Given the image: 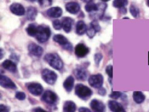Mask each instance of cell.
<instances>
[{
	"label": "cell",
	"instance_id": "obj_37",
	"mask_svg": "<svg viewBox=\"0 0 149 112\" xmlns=\"http://www.w3.org/2000/svg\"><path fill=\"white\" fill-rule=\"evenodd\" d=\"M106 72L109 75V77L112 78L113 77V67L112 65H109L106 69Z\"/></svg>",
	"mask_w": 149,
	"mask_h": 112
},
{
	"label": "cell",
	"instance_id": "obj_16",
	"mask_svg": "<svg viewBox=\"0 0 149 112\" xmlns=\"http://www.w3.org/2000/svg\"><path fill=\"white\" fill-rule=\"evenodd\" d=\"M63 14V10L61 7H53L47 10V14L50 18H60Z\"/></svg>",
	"mask_w": 149,
	"mask_h": 112
},
{
	"label": "cell",
	"instance_id": "obj_7",
	"mask_svg": "<svg viewBox=\"0 0 149 112\" xmlns=\"http://www.w3.org/2000/svg\"><path fill=\"white\" fill-rule=\"evenodd\" d=\"M42 100L49 104H54L58 100V96L53 91L47 90L42 95Z\"/></svg>",
	"mask_w": 149,
	"mask_h": 112
},
{
	"label": "cell",
	"instance_id": "obj_28",
	"mask_svg": "<svg viewBox=\"0 0 149 112\" xmlns=\"http://www.w3.org/2000/svg\"><path fill=\"white\" fill-rule=\"evenodd\" d=\"M127 4L128 0H114L113 2V6L118 8L125 7Z\"/></svg>",
	"mask_w": 149,
	"mask_h": 112
},
{
	"label": "cell",
	"instance_id": "obj_11",
	"mask_svg": "<svg viewBox=\"0 0 149 112\" xmlns=\"http://www.w3.org/2000/svg\"><path fill=\"white\" fill-rule=\"evenodd\" d=\"M28 50L30 53L35 57H40L43 53V49L40 46L32 43L28 46Z\"/></svg>",
	"mask_w": 149,
	"mask_h": 112
},
{
	"label": "cell",
	"instance_id": "obj_27",
	"mask_svg": "<svg viewBox=\"0 0 149 112\" xmlns=\"http://www.w3.org/2000/svg\"><path fill=\"white\" fill-rule=\"evenodd\" d=\"M84 8L88 13H95L98 10V4H95L93 2L88 3L85 6Z\"/></svg>",
	"mask_w": 149,
	"mask_h": 112
},
{
	"label": "cell",
	"instance_id": "obj_32",
	"mask_svg": "<svg viewBox=\"0 0 149 112\" xmlns=\"http://www.w3.org/2000/svg\"><path fill=\"white\" fill-rule=\"evenodd\" d=\"M90 25L95 29V31L97 33L99 32L101 30V27L97 20H93L92 21Z\"/></svg>",
	"mask_w": 149,
	"mask_h": 112
},
{
	"label": "cell",
	"instance_id": "obj_2",
	"mask_svg": "<svg viewBox=\"0 0 149 112\" xmlns=\"http://www.w3.org/2000/svg\"><path fill=\"white\" fill-rule=\"evenodd\" d=\"M51 35L50 29L47 25H39L36 36H35L37 41L43 43L47 42Z\"/></svg>",
	"mask_w": 149,
	"mask_h": 112
},
{
	"label": "cell",
	"instance_id": "obj_35",
	"mask_svg": "<svg viewBox=\"0 0 149 112\" xmlns=\"http://www.w3.org/2000/svg\"><path fill=\"white\" fill-rule=\"evenodd\" d=\"M15 97L16 99H17L20 100H24L26 98V95L24 92L18 91L16 93Z\"/></svg>",
	"mask_w": 149,
	"mask_h": 112
},
{
	"label": "cell",
	"instance_id": "obj_48",
	"mask_svg": "<svg viewBox=\"0 0 149 112\" xmlns=\"http://www.w3.org/2000/svg\"><path fill=\"white\" fill-rule=\"evenodd\" d=\"M123 19H129V18H124Z\"/></svg>",
	"mask_w": 149,
	"mask_h": 112
},
{
	"label": "cell",
	"instance_id": "obj_20",
	"mask_svg": "<svg viewBox=\"0 0 149 112\" xmlns=\"http://www.w3.org/2000/svg\"><path fill=\"white\" fill-rule=\"evenodd\" d=\"M87 27L86 23L82 20L78 21L76 24V33L79 35H83L87 32Z\"/></svg>",
	"mask_w": 149,
	"mask_h": 112
},
{
	"label": "cell",
	"instance_id": "obj_14",
	"mask_svg": "<svg viewBox=\"0 0 149 112\" xmlns=\"http://www.w3.org/2000/svg\"><path fill=\"white\" fill-rule=\"evenodd\" d=\"M62 27L63 29L66 33H69L72 29L74 23V20L73 19L69 17H64L62 19Z\"/></svg>",
	"mask_w": 149,
	"mask_h": 112
},
{
	"label": "cell",
	"instance_id": "obj_40",
	"mask_svg": "<svg viewBox=\"0 0 149 112\" xmlns=\"http://www.w3.org/2000/svg\"><path fill=\"white\" fill-rule=\"evenodd\" d=\"M79 112H92L89 109L85 107H81L79 109Z\"/></svg>",
	"mask_w": 149,
	"mask_h": 112
},
{
	"label": "cell",
	"instance_id": "obj_36",
	"mask_svg": "<svg viewBox=\"0 0 149 112\" xmlns=\"http://www.w3.org/2000/svg\"><path fill=\"white\" fill-rule=\"evenodd\" d=\"M103 58V56L102 54L101 53H96L95 55V64L98 66L100 62L101 61L102 59Z\"/></svg>",
	"mask_w": 149,
	"mask_h": 112
},
{
	"label": "cell",
	"instance_id": "obj_31",
	"mask_svg": "<svg viewBox=\"0 0 149 112\" xmlns=\"http://www.w3.org/2000/svg\"><path fill=\"white\" fill-rule=\"evenodd\" d=\"M96 33L97 32L95 31V29L92 28L90 25L88 27H87V30L86 33H87V35H88V36L89 38H93Z\"/></svg>",
	"mask_w": 149,
	"mask_h": 112
},
{
	"label": "cell",
	"instance_id": "obj_39",
	"mask_svg": "<svg viewBox=\"0 0 149 112\" xmlns=\"http://www.w3.org/2000/svg\"><path fill=\"white\" fill-rule=\"evenodd\" d=\"M98 94H99L100 95H101L104 96V95H105L106 94V89H105L104 88L101 87V88H99Z\"/></svg>",
	"mask_w": 149,
	"mask_h": 112
},
{
	"label": "cell",
	"instance_id": "obj_25",
	"mask_svg": "<svg viewBox=\"0 0 149 112\" xmlns=\"http://www.w3.org/2000/svg\"><path fill=\"white\" fill-rule=\"evenodd\" d=\"M134 100L136 103L141 104L143 103L145 99L144 94L141 91H135L133 94Z\"/></svg>",
	"mask_w": 149,
	"mask_h": 112
},
{
	"label": "cell",
	"instance_id": "obj_13",
	"mask_svg": "<svg viewBox=\"0 0 149 112\" xmlns=\"http://www.w3.org/2000/svg\"><path fill=\"white\" fill-rule=\"evenodd\" d=\"M91 107L94 112H104L106 107L104 104L102 102L97 100L93 99L91 102Z\"/></svg>",
	"mask_w": 149,
	"mask_h": 112
},
{
	"label": "cell",
	"instance_id": "obj_4",
	"mask_svg": "<svg viewBox=\"0 0 149 112\" xmlns=\"http://www.w3.org/2000/svg\"><path fill=\"white\" fill-rule=\"evenodd\" d=\"M43 80L49 85H54L57 80V75L54 71L47 69H44L41 72Z\"/></svg>",
	"mask_w": 149,
	"mask_h": 112
},
{
	"label": "cell",
	"instance_id": "obj_43",
	"mask_svg": "<svg viewBox=\"0 0 149 112\" xmlns=\"http://www.w3.org/2000/svg\"><path fill=\"white\" fill-rule=\"evenodd\" d=\"M81 1L84 2H86L87 4L88 3H91V2H92L93 1V0H81Z\"/></svg>",
	"mask_w": 149,
	"mask_h": 112
},
{
	"label": "cell",
	"instance_id": "obj_44",
	"mask_svg": "<svg viewBox=\"0 0 149 112\" xmlns=\"http://www.w3.org/2000/svg\"><path fill=\"white\" fill-rule=\"evenodd\" d=\"M1 59H2V57H3V50L2 49H1Z\"/></svg>",
	"mask_w": 149,
	"mask_h": 112
},
{
	"label": "cell",
	"instance_id": "obj_26",
	"mask_svg": "<svg viewBox=\"0 0 149 112\" xmlns=\"http://www.w3.org/2000/svg\"><path fill=\"white\" fill-rule=\"evenodd\" d=\"M38 26H37L35 24H29V26L26 29V31L27 34L31 36H35L37 33Z\"/></svg>",
	"mask_w": 149,
	"mask_h": 112
},
{
	"label": "cell",
	"instance_id": "obj_45",
	"mask_svg": "<svg viewBox=\"0 0 149 112\" xmlns=\"http://www.w3.org/2000/svg\"><path fill=\"white\" fill-rule=\"evenodd\" d=\"M146 2H147V5L149 7V0H146Z\"/></svg>",
	"mask_w": 149,
	"mask_h": 112
},
{
	"label": "cell",
	"instance_id": "obj_9",
	"mask_svg": "<svg viewBox=\"0 0 149 112\" xmlns=\"http://www.w3.org/2000/svg\"><path fill=\"white\" fill-rule=\"evenodd\" d=\"M89 52L88 47L83 43L78 44L75 48V54L78 58H83Z\"/></svg>",
	"mask_w": 149,
	"mask_h": 112
},
{
	"label": "cell",
	"instance_id": "obj_12",
	"mask_svg": "<svg viewBox=\"0 0 149 112\" xmlns=\"http://www.w3.org/2000/svg\"><path fill=\"white\" fill-rule=\"evenodd\" d=\"M10 10L13 14L17 16H22L25 14V9L24 7L19 3H14L10 6Z\"/></svg>",
	"mask_w": 149,
	"mask_h": 112
},
{
	"label": "cell",
	"instance_id": "obj_24",
	"mask_svg": "<svg viewBox=\"0 0 149 112\" xmlns=\"http://www.w3.org/2000/svg\"><path fill=\"white\" fill-rule=\"evenodd\" d=\"M76 110V105L72 101H67L63 106L64 112H75Z\"/></svg>",
	"mask_w": 149,
	"mask_h": 112
},
{
	"label": "cell",
	"instance_id": "obj_41",
	"mask_svg": "<svg viewBox=\"0 0 149 112\" xmlns=\"http://www.w3.org/2000/svg\"><path fill=\"white\" fill-rule=\"evenodd\" d=\"M120 13L122 14H125L127 13V9L125 8V7H122L120 8Z\"/></svg>",
	"mask_w": 149,
	"mask_h": 112
},
{
	"label": "cell",
	"instance_id": "obj_19",
	"mask_svg": "<svg viewBox=\"0 0 149 112\" xmlns=\"http://www.w3.org/2000/svg\"><path fill=\"white\" fill-rule=\"evenodd\" d=\"M2 66L3 69L7 70L11 72H16L17 71V66L14 62L11 60H6L2 63Z\"/></svg>",
	"mask_w": 149,
	"mask_h": 112
},
{
	"label": "cell",
	"instance_id": "obj_38",
	"mask_svg": "<svg viewBox=\"0 0 149 112\" xmlns=\"http://www.w3.org/2000/svg\"><path fill=\"white\" fill-rule=\"evenodd\" d=\"M10 110L8 107L6 105L1 104L0 105V112H9Z\"/></svg>",
	"mask_w": 149,
	"mask_h": 112
},
{
	"label": "cell",
	"instance_id": "obj_34",
	"mask_svg": "<svg viewBox=\"0 0 149 112\" xmlns=\"http://www.w3.org/2000/svg\"><path fill=\"white\" fill-rule=\"evenodd\" d=\"M122 95V93L121 92H119V91H113L109 95V97L112 98V99H117L120 98Z\"/></svg>",
	"mask_w": 149,
	"mask_h": 112
},
{
	"label": "cell",
	"instance_id": "obj_47",
	"mask_svg": "<svg viewBox=\"0 0 149 112\" xmlns=\"http://www.w3.org/2000/svg\"><path fill=\"white\" fill-rule=\"evenodd\" d=\"M30 1H32V2H34L35 0H30Z\"/></svg>",
	"mask_w": 149,
	"mask_h": 112
},
{
	"label": "cell",
	"instance_id": "obj_10",
	"mask_svg": "<svg viewBox=\"0 0 149 112\" xmlns=\"http://www.w3.org/2000/svg\"><path fill=\"white\" fill-rule=\"evenodd\" d=\"M0 85L2 87L6 89L13 90L16 89V86L14 82L10 78L2 75H1L0 77Z\"/></svg>",
	"mask_w": 149,
	"mask_h": 112
},
{
	"label": "cell",
	"instance_id": "obj_29",
	"mask_svg": "<svg viewBox=\"0 0 149 112\" xmlns=\"http://www.w3.org/2000/svg\"><path fill=\"white\" fill-rule=\"evenodd\" d=\"M130 11L134 18H136L139 16L140 10L137 7H136L135 6L131 5L130 7Z\"/></svg>",
	"mask_w": 149,
	"mask_h": 112
},
{
	"label": "cell",
	"instance_id": "obj_21",
	"mask_svg": "<svg viewBox=\"0 0 149 112\" xmlns=\"http://www.w3.org/2000/svg\"><path fill=\"white\" fill-rule=\"evenodd\" d=\"M74 84V78L72 76H68L63 83V86L65 90L69 92L72 90Z\"/></svg>",
	"mask_w": 149,
	"mask_h": 112
},
{
	"label": "cell",
	"instance_id": "obj_3",
	"mask_svg": "<svg viewBox=\"0 0 149 112\" xmlns=\"http://www.w3.org/2000/svg\"><path fill=\"white\" fill-rule=\"evenodd\" d=\"M75 94L81 99L87 100L92 94V91L88 86L83 84H78L75 88Z\"/></svg>",
	"mask_w": 149,
	"mask_h": 112
},
{
	"label": "cell",
	"instance_id": "obj_5",
	"mask_svg": "<svg viewBox=\"0 0 149 112\" xmlns=\"http://www.w3.org/2000/svg\"><path fill=\"white\" fill-rule=\"evenodd\" d=\"M53 41L63 47L64 49L68 51H72L73 49L72 45L68 41L67 38L61 34L55 35L53 37Z\"/></svg>",
	"mask_w": 149,
	"mask_h": 112
},
{
	"label": "cell",
	"instance_id": "obj_33",
	"mask_svg": "<svg viewBox=\"0 0 149 112\" xmlns=\"http://www.w3.org/2000/svg\"><path fill=\"white\" fill-rule=\"evenodd\" d=\"M53 26L55 30H61L63 28L62 22L59 20H55L53 22Z\"/></svg>",
	"mask_w": 149,
	"mask_h": 112
},
{
	"label": "cell",
	"instance_id": "obj_22",
	"mask_svg": "<svg viewBox=\"0 0 149 112\" xmlns=\"http://www.w3.org/2000/svg\"><path fill=\"white\" fill-rule=\"evenodd\" d=\"M107 5L105 3H100L98 4V10L93 14L92 15H93V18H97V19H101L102 17L103 16L104 11L107 8Z\"/></svg>",
	"mask_w": 149,
	"mask_h": 112
},
{
	"label": "cell",
	"instance_id": "obj_30",
	"mask_svg": "<svg viewBox=\"0 0 149 112\" xmlns=\"http://www.w3.org/2000/svg\"><path fill=\"white\" fill-rule=\"evenodd\" d=\"M39 4L42 7L50 6L52 5L53 0H38Z\"/></svg>",
	"mask_w": 149,
	"mask_h": 112
},
{
	"label": "cell",
	"instance_id": "obj_15",
	"mask_svg": "<svg viewBox=\"0 0 149 112\" xmlns=\"http://www.w3.org/2000/svg\"><path fill=\"white\" fill-rule=\"evenodd\" d=\"M81 8L79 4L75 2H70L65 5V9L70 14H77Z\"/></svg>",
	"mask_w": 149,
	"mask_h": 112
},
{
	"label": "cell",
	"instance_id": "obj_46",
	"mask_svg": "<svg viewBox=\"0 0 149 112\" xmlns=\"http://www.w3.org/2000/svg\"><path fill=\"white\" fill-rule=\"evenodd\" d=\"M101 1H102L103 2H107V1H109V0H101Z\"/></svg>",
	"mask_w": 149,
	"mask_h": 112
},
{
	"label": "cell",
	"instance_id": "obj_17",
	"mask_svg": "<svg viewBox=\"0 0 149 112\" xmlns=\"http://www.w3.org/2000/svg\"><path fill=\"white\" fill-rule=\"evenodd\" d=\"M109 109L112 112H126L123 106L116 101H109Z\"/></svg>",
	"mask_w": 149,
	"mask_h": 112
},
{
	"label": "cell",
	"instance_id": "obj_23",
	"mask_svg": "<svg viewBox=\"0 0 149 112\" xmlns=\"http://www.w3.org/2000/svg\"><path fill=\"white\" fill-rule=\"evenodd\" d=\"M38 14V11L37 9L35 7H28L26 14V18L29 21H33Z\"/></svg>",
	"mask_w": 149,
	"mask_h": 112
},
{
	"label": "cell",
	"instance_id": "obj_1",
	"mask_svg": "<svg viewBox=\"0 0 149 112\" xmlns=\"http://www.w3.org/2000/svg\"><path fill=\"white\" fill-rule=\"evenodd\" d=\"M44 60L55 70H61L63 67V62L61 58L56 53H47L44 57Z\"/></svg>",
	"mask_w": 149,
	"mask_h": 112
},
{
	"label": "cell",
	"instance_id": "obj_6",
	"mask_svg": "<svg viewBox=\"0 0 149 112\" xmlns=\"http://www.w3.org/2000/svg\"><path fill=\"white\" fill-rule=\"evenodd\" d=\"M88 83L92 87L99 89L102 87L103 83V77L100 74L92 75L88 78Z\"/></svg>",
	"mask_w": 149,
	"mask_h": 112
},
{
	"label": "cell",
	"instance_id": "obj_8",
	"mask_svg": "<svg viewBox=\"0 0 149 112\" xmlns=\"http://www.w3.org/2000/svg\"><path fill=\"white\" fill-rule=\"evenodd\" d=\"M27 88L29 91L34 95L39 96L43 92V87L41 84L36 83H29L27 85Z\"/></svg>",
	"mask_w": 149,
	"mask_h": 112
},
{
	"label": "cell",
	"instance_id": "obj_42",
	"mask_svg": "<svg viewBox=\"0 0 149 112\" xmlns=\"http://www.w3.org/2000/svg\"><path fill=\"white\" fill-rule=\"evenodd\" d=\"M35 112H47L46 111H45L44 109H42V108H36L35 109Z\"/></svg>",
	"mask_w": 149,
	"mask_h": 112
},
{
	"label": "cell",
	"instance_id": "obj_18",
	"mask_svg": "<svg viewBox=\"0 0 149 112\" xmlns=\"http://www.w3.org/2000/svg\"><path fill=\"white\" fill-rule=\"evenodd\" d=\"M74 74L78 80L84 81L88 76V72L84 68H78L75 69Z\"/></svg>",
	"mask_w": 149,
	"mask_h": 112
}]
</instances>
